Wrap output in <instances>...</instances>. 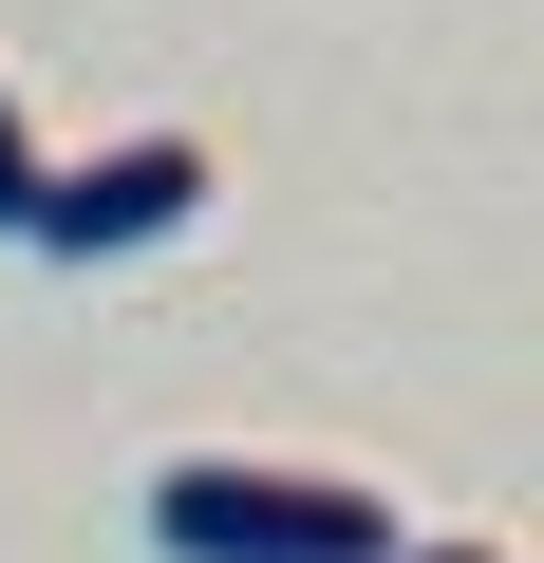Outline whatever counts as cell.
I'll use <instances>...</instances> for the list:
<instances>
[{
  "mask_svg": "<svg viewBox=\"0 0 544 563\" xmlns=\"http://www.w3.org/2000/svg\"><path fill=\"white\" fill-rule=\"evenodd\" d=\"M151 544H169V563H395V488L188 451V470H151Z\"/></svg>",
  "mask_w": 544,
  "mask_h": 563,
  "instance_id": "1",
  "label": "cell"
},
{
  "mask_svg": "<svg viewBox=\"0 0 544 563\" xmlns=\"http://www.w3.org/2000/svg\"><path fill=\"white\" fill-rule=\"evenodd\" d=\"M169 225H207V132H113V151L38 169V207H20L38 263H132V244H169Z\"/></svg>",
  "mask_w": 544,
  "mask_h": 563,
  "instance_id": "2",
  "label": "cell"
},
{
  "mask_svg": "<svg viewBox=\"0 0 544 563\" xmlns=\"http://www.w3.org/2000/svg\"><path fill=\"white\" fill-rule=\"evenodd\" d=\"M38 169H57V151L20 132V95H0V244H20V207H38Z\"/></svg>",
  "mask_w": 544,
  "mask_h": 563,
  "instance_id": "3",
  "label": "cell"
},
{
  "mask_svg": "<svg viewBox=\"0 0 544 563\" xmlns=\"http://www.w3.org/2000/svg\"><path fill=\"white\" fill-rule=\"evenodd\" d=\"M395 563H507V544H395Z\"/></svg>",
  "mask_w": 544,
  "mask_h": 563,
  "instance_id": "4",
  "label": "cell"
}]
</instances>
